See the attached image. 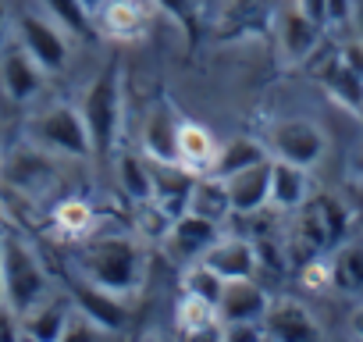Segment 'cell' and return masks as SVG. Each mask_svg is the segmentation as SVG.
<instances>
[{"label":"cell","mask_w":363,"mask_h":342,"mask_svg":"<svg viewBox=\"0 0 363 342\" xmlns=\"http://www.w3.org/2000/svg\"><path fill=\"white\" fill-rule=\"evenodd\" d=\"M75 278L125 299L135 296L146 282L143 239L128 232H89L75 250Z\"/></svg>","instance_id":"1"},{"label":"cell","mask_w":363,"mask_h":342,"mask_svg":"<svg viewBox=\"0 0 363 342\" xmlns=\"http://www.w3.org/2000/svg\"><path fill=\"white\" fill-rule=\"evenodd\" d=\"M0 271H4V299L18 314H29L50 296V275L43 260L15 232H0Z\"/></svg>","instance_id":"2"},{"label":"cell","mask_w":363,"mask_h":342,"mask_svg":"<svg viewBox=\"0 0 363 342\" xmlns=\"http://www.w3.org/2000/svg\"><path fill=\"white\" fill-rule=\"evenodd\" d=\"M89 139H93V153H114L118 139H121V121H125V86H121V72L118 68H104L82 93L79 104Z\"/></svg>","instance_id":"3"},{"label":"cell","mask_w":363,"mask_h":342,"mask_svg":"<svg viewBox=\"0 0 363 342\" xmlns=\"http://www.w3.org/2000/svg\"><path fill=\"white\" fill-rule=\"evenodd\" d=\"M26 136L33 146H40L54 157H79V160L93 157V139H89L79 104H50L47 111L29 118Z\"/></svg>","instance_id":"4"},{"label":"cell","mask_w":363,"mask_h":342,"mask_svg":"<svg viewBox=\"0 0 363 342\" xmlns=\"http://www.w3.org/2000/svg\"><path fill=\"white\" fill-rule=\"evenodd\" d=\"M352 214L338 197H310L299 207V239L310 257L331 253L342 239H349Z\"/></svg>","instance_id":"5"},{"label":"cell","mask_w":363,"mask_h":342,"mask_svg":"<svg viewBox=\"0 0 363 342\" xmlns=\"http://www.w3.org/2000/svg\"><path fill=\"white\" fill-rule=\"evenodd\" d=\"M267 150L278 160H292L299 167H317L328 157V132L310 118H281L267 132Z\"/></svg>","instance_id":"6"},{"label":"cell","mask_w":363,"mask_h":342,"mask_svg":"<svg viewBox=\"0 0 363 342\" xmlns=\"http://www.w3.org/2000/svg\"><path fill=\"white\" fill-rule=\"evenodd\" d=\"M15 33H18V43L29 50V57L47 72V75H61L68 68V57H72V47H68V33L50 18V15H18L15 22Z\"/></svg>","instance_id":"7"},{"label":"cell","mask_w":363,"mask_h":342,"mask_svg":"<svg viewBox=\"0 0 363 342\" xmlns=\"http://www.w3.org/2000/svg\"><path fill=\"white\" fill-rule=\"evenodd\" d=\"M320 40H324V26L306 18L296 4H289L274 15V47H278V57L285 68L306 65L317 54Z\"/></svg>","instance_id":"8"},{"label":"cell","mask_w":363,"mask_h":342,"mask_svg":"<svg viewBox=\"0 0 363 342\" xmlns=\"http://www.w3.org/2000/svg\"><path fill=\"white\" fill-rule=\"evenodd\" d=\"M218 236H221V225H218V221L186 211V214H178V218L171 221V228H167V236L160 239V246H164V253H167L178 267H186V264H193V260H203V253L218 243Z\"/></svg>","instance_id":"9"},{"label":"cell","mask_w":363,"mask_h":342,"mask_svg":"<svg viewBox=\"0 0 363 342\" xmlns=\"http://www.w3.org/2000/svg\"><path fill=\"white\" fill-rule=\"evenodd\" d=\"M264 331L267 342H313L324 338L320 321L313 317V310L303 299L292 296H274L267 314H264Z\"/></svg>","instance_id":"10"},{"label":"cell","mask_w":363,"mask_h":342,"mask_svg":"<svg viewBox=\"0 0 363 342\" xmlns=\"http://www.w3.org/2000/svg\"><path fill=\"white\" fill-rule=\"evenodd\" d=\"M43 82H47V72L29 57L22 43L0 50V89H4L11 104H33L43 93Z\"/></svg>","instance_id":"11"},{"label":"cell","mask_w":363,"mask_h":342,"mask_svg":"<svg viewBox=\"0 0 363 342\" xmlns=\"http://www.w3.org/2000/svg\"><path fill=\"white\" fill-rule=\"evenodd\" d=\"M203 264H211L225 282L232 278H257L260 271V246L246 236H218V243L203 253Z\"/></svg>","instance_id":"12"},{"label":"cell","mask_w":363,"mask_h":342,"mask_svg":"<svg viewBox=\"0 0 363 342\" xmlns=\"http://www.w3.org/2000/svg\"><path fill=\"white\" fill-rule=\"evenodd\" d=\"M225 189H228V200H232V214H242V218L260 214L267 207V197H271V157L228 175Z\"/></svg>","instance_id":"13"},{"label":"cell","mask_w":363,"mask_h":342,"mask_svg":"<svg viewBox=\"0 0 363 342\" xmlns=\"http://www.w3.org/2000/svg\"><path fill=\"white\" fill-rule=\"evenodd\" d=\"M54 153L40 150V146H26L18 153H11L4 164H0V175H4V182H11L15 189L22 193H43L47 186H54Z\"/></svg>","instance_id":"14"},{"label":"cell","mask_w":363,"mask_h":342,"mask_svg":"<svg viewBox=\"0 0 363 342\" xmlns=\"http://www.w3.org/2000/svg\"><path fill=\"white\" fill-rule=\"evenodd\" d=\"M178 125L182 121L167 104H160L146 114L143 132H139V146L153 164H178Z\"/></svg>","instance_id":"15"},{"label":"cell","mask_w":363,"mask_h":342,"mask_svg":"<svg viewBox=\"0 0 363 342\" xmlns=\"http://www.w3.org/2000/svg\"><path fill=\"white\" fill-rule=\"evenodd\" d=\"M271 299L274 296L257 278H232L221 289L218 314H221V321H264Z\"/></svg>","instance_id":"16"},{"label":"cell","mask_w":363,"mask_h":342,"mask_svg":"<svg viewBox=\"0 0 363 342\" xmlns=\"http://www.w3.org/2000/svg\"><path fill=\"white\" fill-rule=\"evenodd\" d=\"M310 200V167H299L292 160H278L271 157V197L267 207L271 211H299Z\"/></svg>","instance_id":"17"},{"label":"cell","mask_w":363,"mask_h":342,"mask_svg":"<svg viewBox=\"0 0 363 342\" xmlns=\"http://www.w3.org/2000/svg\"><path fill=\"white\" fill-rule=\"evenodd\" d=\"M72 303L82 314H89L96 324H104L111 335H118L125 328V321H128V299L125 296L104 292V289H96V285H89L82 278H75V285H72Z\"/></svg>","instance_id":"18"},{"label":"cell","mask_w":363,"mask_h":342,"mask_svg":"<svg viewBox=\"0 0 363 342\" xmlns=\"http://www.w3.org/2000/svg\"><path fill=\"white\" fill-rule=\"evenodd\" d=\"M150 11H153L150 0H104L96 11V22H100L104 36H111V40H135L146 33Z\"/></svg>","instance_id":"19"},{"label":"cell","mask_w":363,"mask_h":342,"mask_svg":"<svg viewBox=\"0 0 363 342\" xmlns=\"http://www.w3.org/2000/svg\"><path fill=\"white\" fill-rule=\"evenodd\" d=\"M218 150H221V143L207 125H200V121H182L178 125V164L189 167L193 175H211Z\"/></svg>","instance_id":"20"},{"label":"cell","mask_w":363,"mask_h":342,"mask_svg":"<svg viewBox=\"0 0 363 342\" xmlns=\"http://www.w3.org/2000/svg\"><path fill=\"white\" fill-rule=\"evenodd\" d=\"M196 175L182 164H153V200L171 214H186L189 211V193H193Z\"/></svg>","instance_id":"21"},{"label":"cell","mask_w":363,"mask_h":342,"mask_svg":"<svg viewBox=\"0 0 363 342\" xmlns=\"http://www.w3.org/2000/svg\"><path fill=\"white\" fill-rule=\"evenodd\" d=\"M68 314H72V299H61L50 292L43 303H36L29 314H22V335L36 338V342H61Z\"/></svg>","instance_id":"22"},{"label":"cell","mask_w":363,"mask_h":342,"mask_svg":"<svg viewBox=\"0 0 363 342\" xmlns=\"http://www.w3.org/2000/svg\"><path fill=\"white\" fill-rule=\"evenodd\" d=\"M320 86H324V93L331 96V104H338L342 111H349V114L359 118V111H363V75H359V72L345 68V65L331 54V61L320 68Z\"/></svg>","instance_id":"23"},{"label":"cell","mask_w":363,"mask_h":342,"mask_svg":"<svg viewBox=\"0 0 363 342\" xmlns=\"http://www.w3.org/2000/svg\"><path fill=\"white\" fill-rule=\"evenodd\" d=\"M331 275L338 292L363 296V236H349L331 250Z\"/></svg>","instance_id":"24"},{"label":"cell","mask_w":363,"mask_h":342,"mask_svg":"<svg viewBox=\"0 0 363 342\" xmlns=\"http://www.w3.org/2000/svg\"><path fill=\"white\" fill-rule=\"evenodd\" d=\"M267 157H271L267 143H260V139H253V136H228V139L221 143V150H218V160H214L211 175L228 179V175H235V171H242V167H250V164H260V160H267Z\"/></svg>","instance_id":"25"},{"label":"cell","mask_w":363,"mask_h":342,"mask_svg":"<svg viewBox=\"0 0 363 342\" xmlns=\"http://www.w3.org/2000/svg\"><path fill=\"white\" fill-rule=\"evenodd\" d=\"M189 211L200 214V218H211V221L225 225L232 218V200H228L225 179H218V175H196L193 193H189Z\"/></svg>","instance_id":"26"},{"label":"cell","mask_w":363,"mask_h":342,"mask_svg":"<svg viewBox=\"0 0 363 342\" xmlns=\"http://www.w3.org/2000/svg\"><path fill=\"white\" fill-rule=\"evenodd\" d=\"M118 186L132 204L150 200L153 197V167L139 153H118Z\"/></svg>","instance_id":"27"},{"label":"cell","mask_w":363,"mask_h":342,"mask_svg":"<svg viewBox=\"0 0 363 342\" xmlns=\"http://www.w3.org/2000/svg\"><path fill=\"white\" fill-rule=\"evenodd\" d=\"M54 225H57V232L61 236H68V239H86L89 232H93V225H96V211H93V204L89 200H82V197H68V200H61L57 207H54Z\"/></svg>","instance_id":"28"},{"label":"cell","mask_w":363,"mask_h":342,"mask_svg":"<svg viewBox=\"0 0 363 342\" xmlns=\"http://www.w3.org/2000/svg\"><path fill=\"white\" fill-rule=\"evenodd\" d=\"M221 289H225V278L211 264L193 260V264L182 267V292L186 296H196V299H207V303L218 307L221 303Z\"/></svg>","instance_id":"29"},{"label":"cell","mask_w":363,"mask_h":342,"mask_svg":"<svg viewBox=\"0 0 363 342\" xmlns=\"http://www.w3.org/2000/svg\"><path fill=\"white\" fill-rule=\"evenodd\" d=\"M178 324L186 328L189 335H207V331L218 335L221 331V314H218L214 303L182 292V299H178Z\"/></svg>","instance_id":"30"},{"label":"cell","mask_w":363,"mask_h":342,"mask_svg":"<svg viewBox=\"0 0 363 342\" xmlns=\"http://www.w3.org/2000/svg\"><path fill=\"white\" fill-rule=\"evenodd\" d=\"M40 4L47 8V15L72 36H89L93 33V11L82 4V0H40Z\"/></svg>","instance_id":"31"},{"label":"cell","mask_w":363,"mask_h":342,"mask_svg":"<svg viewBox=\"0 0 363 342\" xmlns=\"http://www.w3.org/2000/svg\"><path fill=\"white\" fill-rule=\"evenodd\" d=\"M171 214L150 197V200H135L132 204V228H135V236L139 239H153V243H160L164 236H167V228H171Z\"/></svg>","instance_id":"32"},{"label":"cell","mask_w":363,"mask_h":342,"mask_svg":"<svg viewBox=\"0 0 363 342\" xmlns=\"http://www.w3.org/2000/svg\"><path fill=\"white\" fill-rule=\"evenodd\" d=\"M303 285L306 289H313V292H328V289H335V275H331V257H324V253H317V257H310L306 264H303Z\"/></svg>","instance_id":"33"},{"label":"cell","mask_w":363,"mask_h":342,"mask_svg":"<svg viewBox=\"0 0 363 342\" xmlns=\"http://www.w3.org/2000/svg\"><path fill=\"white\" fill-rule=\"evenodd\" d=\"M221 338H232V342H267V331H264V321H221Z\"/></svg>","instance_id":"34"},{"label":"cell","mask_w":363,"mask_h":342,"mask_svg":"<svg viewBox=\"0 0 363 342\" xmlns=\"http://www.w3.org/2000/svg\"><path fill=\"white\" fill-rule=\"evenodd\" d=\"M150 4L157 11H164L171 22H178L182 29H189L193 18H196V4H200V0H150Z\"/></svg>","instance_id":"35"},{"label":"cell","mask_w":363,"mask_h":342,"mask_svg":"<svg viewBox=\"0 0 363 342\" xmlns=\"http://www.w3.org/2000/svg\"><path fill=\"white\" fill-rule=\"evenodd\" d=\"M22 335V314L8 303H0V342H18Z\"/></svg>","instance_id":"36"},{"label":"cell","mask_w":363,"mask_h":342,"mask_svg":"<svg viewBox=\"0 0 363 342\" xmlns=\"http://www.w3.org/2000/svg\"><path fill=\"white\" fill-rule=\"evenodd\" d=\"M352 18V0H324V29H342Z\"/></svg>","instance_id":"37"},{"label":"cell","mask_w":363,"mask_h":342,"mask_svg":"<svg viewBox=\"0 0 363 342\" xmlns=\"http://www.w3.org/2000/svg\"><path fill=\"white\" fill-rule=\"evenodd\" d=\"M335 57H338L345 68H352V72H359V75H363V40H356V36H352V40H345V43L335 50Z\"/></svg>","instance_id":"38"},{"label":"cell","mask_w":363,"mask_h":342,"mask_svg":"<svg viewBox=\"0 0 363 342\" xmlns=\"http://www.w3.org/2000/svg\"><path fill=\"white\" fill-rule=\"evenodd\" d=\"M345 324H349V335H352V338H363V299H359V303L349 310Z\"/></svg>","instance_id":"39"},{"label":"cell","mask_w":363,"mask_h":342,"mask_svg":"<svg viewBox=\"0 0 363 342\" xmlns=\"http://www.w3.org/2000/svg\"><path fill=\"white\" fill-rule=\"evenodd\" d=\"M349 29L356 33V40H363V0H352V18H349Z\"/></svg>","instance_id":"40"},{"label":"cell","mask_w":363,"mask_h":342,"mask_svg":"<svg viewBox=\"0 0 363 342\" xmlns=\"http://www.w3.org/2000/svg\"><path fill=\"white\" fill-rule=\"evenodd\" d=\"M4 36H8V11L0 4V47H4Z\"/></svg>","instance_id":"41"},{"label":"cell","mask_w":363,"mask_h":342,"mask_svg":"<svg viewBox=\"0 0 363 342\" xmlns=\"http://www.w3.org/2000/svg\"><path fill=\"white\" fill-rule=\"evenodd\" d=\"M82 4L93 11V18H96V11H100V4H104V0H82Z\"/></svg>","instance_id":"42"},{"label":"cell","mask_w":363,"mask_h":342,"mask_svg":"<svg viewBox=\"0 0 363 342\" xmlns=\"http://www.w3.org/2000/svg\"><path fill=\"white\" fill-rule=\"evenodd\" d=\"M0 303H8V299H4V271H0Z\"/></svg>","instance_id":"43"},{"label":"cell","mask_w":363,"mask_h":342,"mask_svg":"<svg viewBox=\"0 0 363 342\" xmlns=\"http://www.w3.org/2000/svg\"><path fill=\"white\" fill-rule=\"evenodd\" d=\"M359 121H363V111H359Z\"/></svg>","instance_id":"44"}]
</instances>
